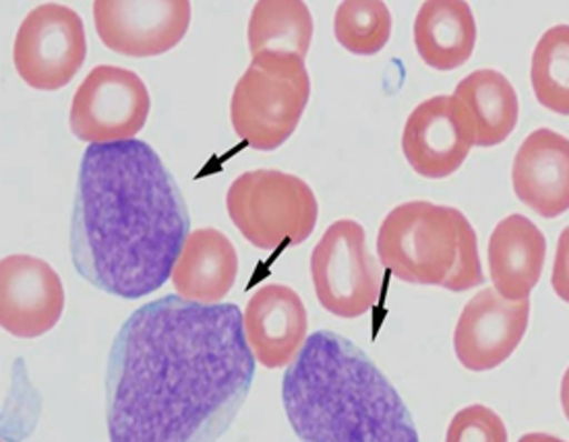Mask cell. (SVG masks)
<instances>
[{
	"mask_svg": "<svg viewBox=\"0 0 569 442\" xmlns=\"http://www.w3.org/2000/svg\"><path fill=\"white\" fill-rule=\"evenodd\" d=\"M309 96L305 59L284 52L257 54L232 91V129L249 148L273 151L297 131Z\"/></svg>",
	"mask_w": 569,
	"mask_h": 442,
	"instance_id": "obj_5",
	"label": "cell"
},
{
	"mask_svg": "<svg viewBox=\"0 0 569 442\" xmlns=\"http://www.w3.org/2000/svg\"><path fill=\"white\" fill-rule=\"evenodd\" d=\"M191 215L177 180L146 141L83 151L71 259L93 288L124 300L153 294L179 263Z\"/></svg>",
	"mask_w": 569,
	"mask_h": 442,
	"instance_id": "obj_2",
	"label": "cell"
},
{
	"mask_svg": "<svg viewBox=\"0 0 569 442\" xmlns=\"http://www.w3.org/2000/svg\"><path fill=\"white\" fill-rule=\"evenodd\" d=\"M561 408H563V413L569 422V369L566 370L563 381H561Z\"/></svg>",
	"mask_w": 569,
	"mask_h": 442,
	"instance_id": "obj_26",
	"label": "cell"
},
{
	"mask_svg": "<svg viewBox=\"0 0 569 442\" xmlns=\"http://www.w3.org/2000/svg\"><path fill=\"white\" fill-rule=\"evenodd\" d=\"M226 209L240 234L268 252L302 244L313 234L319 215L313 189L280 170L240 174L226 192Z\"/></svg>",
	"mask_w": 569,
	"mask_h": 442,
	"instance_id": "obj_6",
	"label": "cell"
},
{
	"mask_svg": "<svg viewBox=\"0 0 569 442\" xmlns=\"http://www.w3.org/2000/svg\"><path fill=\"white\" fill-rule=\"evenodd\" d=\"M530 81L542 108L569 117V26H555L540 36Z\"/></svg>",
	"mask_w": 569,
	"mask_h": 442,
	"instance_id": "obj_21",
	"label": "cell"
},
{
	"mask_svg": "<svg viewBox=\"0 0 569 442\" xmlns=\"http://www.w3.org/2000/svg\"><path fill=\"white\" fill-rule=\"evenodd\" d=\"M477 44V21L465 0H429L415 19L420 59L437 71L465 67Z\"/></svg>",
	"mask_w": 569,
	"mask_h": 442,
	"instance_id": "obj_18",
	"label": "cell"
},
{
	"mask_svg": "<svg viewBox=\"0 0 569 442\" xmlns=\"http://www.w3.org/2000/svg\"><path fill=\"white\" fill-rule=\"evenodd\" d=\"M477 145L475 122L456 96H435L419 103L406 120L402 151L422 178H448Z\"/></svg>",
	"mask_w": 569,
	"mask_h": 442,
	"instance_id": "obj_11",
	"label": "cell"
},
{
	"mask_svg": "<svg viewBox=\"0 0 569 442\" xmlns=\"http://www.w3.org/2000/svg\"><path fill=\"white\" fill-rule=\"evenodd\" d=\"M93 23L102 44L133 59L160 57L187 36L191 2L187 0H98Z\"/></svg>",
	"mask_w": 569,
	"mask_h": 442,
	"instance_id": "obj_10",
	"label": "cell"
},
{
	"mask_svg": "<svg viewBox=\"0 0 569 442\" xmlns=\"http://www.w3.org/2000/svg\"><path fill=\"white\" fill-rule=\"evenodd\" d=\"M239 275V254L220 230L191 232L172 271V285L184 300L218 304L230 294Z\"/></svg>",
	"mask_w": 569,
	"mask_h": 442,
	"instance_id": "obj_17",
	"label": "cell"
},
{
	"mask_svg": "<svg viewBox=\"0 0 569 442\" xmlns=\"http://www.w3.org/2000/svg\"><path fill=\"white\" fill-rule=\"evenodd\" d=\"M315 294L323 309L359 319L381 300V265L367 251V234L359 221L331 223L311 254Z\"/></svg>",
	"mask_w": 569,
	"mask_h": 442,
	"instance_id": "obj_7",
	"label": "cell"
},
{
	"mask_svg": "<svg viewBox=\"0 0 569 442\" xmlns=\"http://www.w3.org/2000/svg\"><path fill=\"white\" fill-rule=\"evenodd\" d=\"M64 310L59 273L42 259L9 254L0 261V324L21 340L52 331Z\"/></svg>",
	"mask_w": 569,
	"mask_h": 442,
	"instance_id": "obj_12",
	"label": "cell"
},
{
	"mask_svg": "<svg viewBox=\"0 0 569 442\" xmlns=\"http://www.w3.org/2000/svg\"><path fill=\"white\" fill-rule=\"evenodd\" d=\"M88 59V36L73 9L46 2L31 9L13 46L17 73L30 88L57 91L73 81Z\"/></svg>",
	"mask_w": 569,
	"mask_h": 442,
	"instance_id": "obj_8",
	"label": "cell"
},
{
	"mask_svg": "<svg viewBox=\"0 0 569 442\" xmlns=\"http://www.w3.org/2000/svg\"><path fill=\"white\" fill-rule=\"evenodd\" d=\"M516 197L553 220L569 211V139L551 129H537L518 149L511 168Z\"/></svg>",
	"mask_w": 569,
	"mask_h": 442,
	"instance_id": "obj_15",
	"label": "cell"
},
{
	"mask_svg": "<svg viewBox=\"0 0 569 442\" xmlns=\"http://www.w3.org/2000/svg\"><path fill=\"white\" fill-rule=\"evenodd\" d=\"M300 442H420L405 401L373 360L333 331H317L282 381Z\"/></svg>",
	"mask_w": 569,
	"mask_h": 442,
	"instance_id": "obj_3",
	"label": "cell"
},
{
	"mask_svg": "<svg viewBox=\"0 0 569 442\" xmlns=\"http://www.w3.org/2000/svg\"><path fill=\"white\" fill-rule=\"evenodd\" d=\"M487 254L495 290L510 302H520L539 283L547 240L532 221L516 213L497 223Z\"/></svg>",
	"mask_w": 569,
	"mask_h": 442,
	"instance_id": "obj_16",
	"label": "cell"
},
{
	"mask_svg": "<svg viewBox=\"0 0 569 442\" xmlns=\"http://www.w3.org/2000/svg\"><path fill=\"white\" fill-rule=\"evenodd\" d=\"M446 442H508V428L487 405H468L453 415Z\"/></svg>",
	"mask_w": 569,
	"mask_h": 442,
	"instance_id": "obj_23",
	"label": "cell"
},
{
	"mask_svg": "<svg viewBox=\"0 0 569 442\" xmlns=\"http://www.w3.org/2000/svg\"><path fill=\"white\" fill-rule=\"evenodd\" d=\"M551 285H553L555 294L569 304V225L561 232L559 242H557Z\"/></svg>",
	"mask_w": 569,
	"mask_h": 442,
	"instance_id": "obj_24",
	"label": "cell"
},
{
	"mask_svg": "<svg viewBox=\"0 0 569 442\" xmlns=\"http://www.w3.org/2000/svg\"><path fill=\"white\" fill-rule=\"evenodd\" d=\"M150 91L139 74L100 64L77 88L71 102V131L90 145L131 141L148 122Z\"/></svg>",
	"mask_w": 569,
	"mask_h": 442,
	"instance_id": "obj_9",
	"label": "cell"
},
{
	"mask_svg": "<svg viewBox=\"0 0 569 442\" xmlns=\"http://www.w3.org/2000/svg\"><path fill=\"white\" fill-rule=\"evenodd\" d=\"M453 96L465 103L472 117L479 148H495L513 133L520 103L506 74L479 69L458 83Z\"/></svg>",
	"mask_w": 569,
	"mask_h": 442,
	"instance_id": "obj_19",
	"label": "cell"
},
{
	"mask_svg": "<svg viewBox=\"0 0 569 442\" xmlns=\"http://www.w3.org/2000/svg\"><path fill=\"white\" fill-rule=\"evenodd\" d=\"M253 379L237 304L158 298L122 323L108 355L110 442H216Z\"/></svg>",
	"mask_w": 569,
	"mask_h": 442,
	"instance_id": "obj_1",
	"label": "cell"
},
{
	"mask_svg": "<svg viewBox=\"0 0 569 442\" xmlns=\"http://www.w3.org/2000/svg\"><path fill=\"white\" fill-rule=\"evenodd\" d=\"M528 319L530 298L510 302L495 288L479 292L466 304L453 331L460 364L472 372L501 366L525 340Z\"/></svg>",
	"mask_w": 569,
	"mask_h": 442,
	"instance_id": "obj_13",
	"label": "cell"
},
{
	"mask_svg": "<svg viewBox=\"0 0 569 442\" xmlns=\"http://www.w3.org/2000/svg\"><path fill=\"white\" fill-rule=\"evenodd\" d=\"M377 254L398 280L468 292L485 281L477 232L456 207L410 201L379 228Z\"/></svg>",
	"mask_w": 569,
	"mask_h": 442,
	"instance_id": "obj_4",
	"label": "cell"
},
{
	"mask_svg": "<svg viewBox=\"0 0 569 442\" xmlns=\"http://www.w3.org/2000/svg\"><path fill=\"white\" fill-rule=\"evenodd\" d=\"M333 33L348 52L373 57L390 42V9L381 0H346L333 17Z\"/></svg>",
	"mask_w": 569,
	"mask_h": 442,
	"instance_id": "obj_22",
	"label": "cell"
},
{
	"mask_svg": "<svg viewBox=\"0 0 569 442\" xmlns=\"http://www.w3.org/2000/svg\"><path fill=\"white\" fill-rule=\"evenodd\" d=\"M244 335L257 362L266 369H284L307 343V309L300 295L282 283L259 288L244 309Z\"/></svg>",
	"mask_w": 569,
	"mask_h": 442,
	"instance_id": "obj_14",
	"label": "cell"
},
{
	"mask_svg": "<svg viewBox=\"0 0 569 442\" xmlns=\"http://www.w3.org/2000/svg\"><path fill=\"white\" fill-rule=\"evenodd\" d=\"M313 40V17L300 0H261L249 19L251 54L284 52L307 59Z\"/></svg>",
	"mask_w": 569,
	"mask_h": 442,
	"instance_id": "obj_20",
	"label": "cell"
},
{
	"mask_svg": "<svg viewBox=\"0 0 569 442\" xmlns=\"http://www.w3.org/2000/svg\"><path fill=\"white\" fill-rule=\"evenodd\" d=\"M518 442H566L561 441V439H557L553 434H545V432H530V434H525L522 439Z\"/></svg>",
	"mask_w": 569,
	"mask_h": 442,
	"instance_id": "obj_25",
	"label": "cell"
}]
</instances>
